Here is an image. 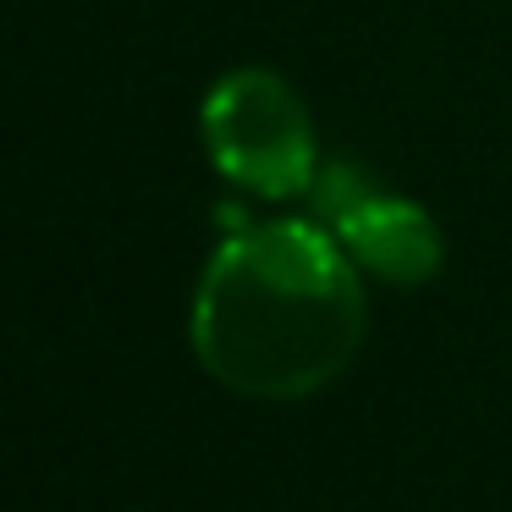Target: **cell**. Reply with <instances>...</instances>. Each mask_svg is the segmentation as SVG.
<instances>
[{"instance_id":"cell-1","label":"cell","mask_w":512,"mask_h":512,"mask_svg":"<svg viewBox=\"0 0 512 512\" xmlns=\"http://www.w3.org/2000/svg\"><path fill=\"white\" fill-rule=\"evenodd\" d=\"M364 270L314 221H259L215 248L193 292V353L237 397L331 386L364 342Z\"/></svg>"},{"instance_id":"cell-2","label":"cell","mask_w":512,"mask_h":512,"mask_svg":"<svg viewBox=\"0 0 512 512\" xmlns=\"http://www.w3.org/2000/svg\"><path fill=\"white\" fill-rule=\"evenodd\" d=\"M204 149L215 171L259 199L309 193L320 177L314 122L298 89L265 67L226 72L204 100Z\"/></svg>"},{"instance_id":"cell-3","label":"cell","mask_w":512,"mask_h":512,"mask_svg":"<svg viewBox=\"0 0 512 512\" xmlns=\"http://www.w3.org/2000/svg\"><path fill=\"white\" fill-rule=\"evenodd\" d=\"M309 193L320 199L325 232L358 270L391 287H419L441 270V232L413 199L369 188L353 166H325Z\"/></svg>"}]
</instances>
